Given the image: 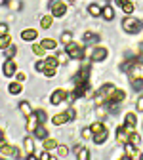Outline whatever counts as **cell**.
<instances>
[{
    "mask_svg": "<svg viewBox=\"0 0 143 160\" xmlns=\"http://www.w3.org/2000/svg\"><path fill=\"white\" fill-rule=\"evenodd\" d=\"M130 82H132V88L135 92H141L143 90V80H130Z\"/></svg>",
    "mask_w": 143,
    "mask_h": 160,
    "instance_id": "obj_42",
    "label": "cell"
},
{
    "mask_svg": "<svg viewBox=\"0 0 143 160\" xmlns=\"http://www.w3.org/2000/svg\"><path fill=\"white\" fill-rule=\"evenodd\" d=\"M128 137H130V132H128L124 126H118V128H116V141H118L120 145L128 143Z\"/></svg>",
    "mask_w": 143,
    "mask_h": 160,
    "instance_id": "obj_12",
    "label": "cell"
},
{
    "mask_svg": "<svg viewBox=\"0 0 143 160\" xmlns=\"http://www.w3.org/2000/svg\"><path fill=\"white\" fill-rule=\"evenodd\" d=\"M141 52H143V44H141Z\"/></svg>",
    "mask_w": 143,
    "mask_h": 160,
    "instance_id": "obj_56",
    "label": "cell"
},
{
    "mask_svg": "<svg viewBox=\"0 0 143 160\" xmlns=\"http://www.w3.org/2000/svg\"><path fill=\"white\" fill-rule=\"evenodd\" d=\"M115 2H116L118 6H122V4H124V0H115Z\"/></svg>",
    "mask_w": 143,
    "mask_h": 160,
    "instance_id": "obj_52",
    "label": "cell"
},
{
    "mask_svg": "<svg viewBox=\"0 0 143 160\" xmlns=\"http://www.w3.org/2000/svg\"><path fill=\"white\" fill-rule=\"evenodd\" d=\"M15 78L19 80V82H23V80L27 78V74H25V72H21V71H17V72H15Z\"/></svg>",
    "mask_w": 143,
    "mask_h": 160,
    "instance_id": "obj_47",
    "label": "cell"
},
{
    "mask_svg": "<svg viewBox=\"0 0 143 160\" xmlns=\"http://www.w3.org/2000/svg\"><path fill=\"white\" fill-rule=\"evenodd\" d=\"M128 143H132V145L139 147V145H141V135H139L137 132H132V133H130V137H128Z\"/></svg>",
    "mask_w": 143,
    "mask_h": 160,
    "instance_id": "obj_28",
    "label": "cell"
},
{
    "mask_svg": "<svg viewBox=\"0 0 143 160\" xmlns=\"http://www.w3.org/2000/svg\"><path fill=\"white\" fill-rule=\"evenodd\" d=\"M61 42H63V44H65V46H67V44H69V42H73V34H71V32H69V31H65V32H63V34H61Z\"/></svg>",
    "mask_w": 143,
    "mask_h": 160,
    "instance_id": "obj_41",
    "label": "cell"
},
{
    "mask_svg": "<svg viewBox=\"0 0 143 160\" xmlns=\"http://www.w3.org/2000/svg\"><path fill=\"white\" fill-rule=\"evenodd\" d=\"M135 109H137L139 112H143V95H139V97H137V101H135Z\"/></svg>",
    "mask_w": 143,
    "mask_h": 160,
    "instance_id": "obj_46",
    "label": "cell"
},
{
    "mask_svg": "<svg viewBox=\"0 0 143 160\" xmlns=\"http://www.w3.org/2000/svg\"><path fill=\"white\" fill-rule=\"evenodd\" d=\"M82 42H84V44H97V42H99V34L88 31V32H84V36H82Z\"/></svg>",
    "mask_w": 143,
    "mask_h": 160,
    "instance_id": "obj_16",
    "label": "cell"
},
{
    "mask_svg": "<svg viewBox=\"0 0 143 160\" xmlns=\"http://www.w3.org/2000/svg\"><path fill=\"white\" fill-rule=\"evenodd\" d=\"M65 99H67V92H65L63 88H57V90H54L52 95H50V103H52V105H59V103H63Z\"/></svg>",
    "mask_w": 143,
    "mask_h": 160,
    "instance_id": "obj_6",
    "label": "cell"
},
{
    "mask_svg": "<svg viewBox=\"0 0 143 160\" xmlns=\"http://www.w3.org/2000/svg\"><path fill=\"white\" fill-rule=\"evenodd\" d=\"M67 114H69V118H71V120H74V118H76V111H74V109H69V111H67Z\"/></svg>",
    "mask_w": 143,
    "mask_h": 160,
    "instance_id": "obj_48",
    "label": "cell"
},
{
    "mask_svg": "<svg viewBox=\"0 0 143 160\" xmlns=\"http://www.w3.org/2000/svg\"><path fill=\"white\" fill-rule=\"evenodd\" d=\"M46 65H50V67H57V65H59L57 57H55V55H50V57H46Z\"/></svg>",
    "mask_w": 143,
    "mask_h": 160,
    "instance_id": "obj_43",
    "label": "cell"
},
{
    "mask_svg": "<svg viewBox=\"0 0 143 160\" xmlns=\"http://www.w3.org/2000/svg\"><path fill=\"white\" fill-rule=\"evenodd\" d=\"M135 124H137L135 114H134V112H126V116H124V128L132 133V132H134V128H135Z\"/></svg>",
    "mask_w": 143,
    "mask_h": 160,
    "instance_id": "obj_11",
    "label": "cell"
},
{
    "mask_svg": "<svg viewBox=\"0 0 143 160\" xmlns=\"http://www.w3.org/2000/svg\"><path fill=\"white\" fill-rule=\"evenodd\" d=\"M57 145H59V143L55 141V139H50V137H46V139H44V145H42V147H44L46 151H54V149H57Z\"/></svg>",
    "mask_w": 143,
    "mask_h": 160,
    "instance_id": "obj_30",
    "label": "cell"
},
{
    "mask_svg": "<svg viewBox=\"0 0 143 160\" xmlns=\"http://www.w3.org/2000/svg\"><path fill=\"white\" fill-rule=\"evenodd\" d=\"M101 17H103L105 21H113V19H115V10H113L111 4L103 6V10H101Z\"/></svg>",
    "mask_w": 143,
    "mask_h": 160,
    "instance_id": "obj_18",
    "label": "cell"
},
{
    "mask_svg": "<svg viewBox=\"0 0 143 160\" xmlns=\"http://www.w3.org/2000/svg\"><path fill=\"white\" fill-rule=\"evenodd\" d=\"M8 8H10L12 12H17V10L23 8V4L19 2V0H8Z\"/></svg>",
    "mask_w": 143,
    "mask_h": 160,
    "instance_id": "obj_35",
    "label": "cell"
},
{
    "mask_svg": "<svg viewBox=\"0 0 143 160\" xmlns=\"http://www.w3.org/2000/svg\"><path fill=\"white\" fill-rule=\"evenodd\" d=\"M8 92H10L12 95H17V93H21V92H23V84L19 82V80H17V82H12V84L8 86Z\"/></svg>",
    "mask_w": 143,
    "mask_h": 160,
    "instance_id": "obj_25",
    "label": "cell"
},
{
    "mask_svg": "<svg viewBox=\"0 0 143 160\" xmlns=\"http://www.w3.org/2000/svg\"><path fill=\"white\" fill-rule=\"evenodd\" d=\"M2 72H4V76H13L15 72H17V65H15V61L13 59H6L4 61V65H2Z\"/></svg>",
    "mask_w": 143,
    "mask_h": 160,
    "instance_id": "obj_9",
    "label": "cell"
},
{
    "mask_svg": "<svg viewBox=\"0 0 143 160\" xmlns=\"http://www.w3.org/2000/svg\"><path fill=\"white\" fill-rule=\"evenodd\" d=\"M107 2H111V0H107Z\"/></svg>",
    "mask_w": 143,
    "mask_h": 160,
    "instance_id": "obj_58",
    "label": "cell"
},
{
    "mask_svg": "<svg viewBox=\"0 0 143 160\" xmlns=\"http://www.w3.org/2000/svg\"><path fill=\"white\" fill-rule=\"evenodd\" d=\"M120 8H122V10H124V13H126V15H130V13L134 12V4L130 2V0H124V4H122Z\"/></svg>",
    "mask_w": 143,
    "mask_h": 160,
    "instance_id": "obj_36",
    "label": "cell"
},
{
    "mask_svg": "<svg viewBox=\"0 0 143 160\" xmlns=\"http://www.w3.org/2000/svg\"><path fill=\"white\" fill-rule=\"evenodd\" d=\"M122 29H124L128 34H137V32H141V29H143V21H139L137 17L126 15L124 19H122Z\"/></svg>",
    "mask_w": 143,
    "mask_h": 160,
    "instance_id": "obj_1",
    "label": "cell"
},
{
    "mask_svg": "<svg viewBox=\"0 0 143 160\" xmlns=\"http://www.w3.org/2000/svg\"><path fill=\"white\" fill-rule=\"evenodd\" d=\"M139 158H143V152H139Z\"/></svg>",
    "mask_w": 143,
    "mask_h": 160,
    "instance_id": "obj_55",
    "label": "cell"
},
{
    "mask_svg": "<svg viewBox=\"0 0 143 160\" xmlns=\"http://www.w3.org/2000/svg\"><path fill=\"white\" fill-rule=\"evenodd\" d=\"M107 55H109V52H107V48H103V46H95V48L92 50V53H90V57H92V61H94V63L105 61Z\"/></svg>",
    "mask_w": 143,
    "mask_h": 160,
    "instance_id": "obj_4",
    "label": "cell"
},
{
    "mask_svg": "<svg viewBox=\"0 0 143 160\" xmlns=\"http://www.w3.org/2000/svg\"><path fill=\"white\" fill-rule=\"evenodd\" d=\"M130 72V80H143V63H134Z\"/></svg>",
    "mask_w": 143,
    "mask_h": 160,
    "instance_id": "obj_10",
    "label": "cell"
},
{
    "mask_svg": "<svg viewBox=\"0 0 143 160\" xmlns=\"http://www.w3.org/2000/svg\"><path fill=\"white\" fill-rule=\"evenodd\" d=\"M10 44H12V36L8 32L6 34H0V50H6Z\"/></svg>",
    "mask_w": 143,
    "mask_h": 160,
    "instance_id": "obj_26",
    "label": "cell"
},
{
    "mask_svg": "<svg viewBox=\"0 0 143 160\" xmlns=\"http://www.w3.org/2000/svg\"><path fill=\"white\" fill-rule=\"evenodd\" d=\"M124 152H126L130 158H139L137 147H135V145H132V143H124Z\"/></svg>",
    "mask_w": 143,
    "mask_h": 160,
    "instance_id": "obj_22",
    "label": "cell"
},
{
    "mask_svg": "<svg viewBox=\"0 0 143 160\" xmlns=\"http://www.w3.org/2000/svg\"><path fill=\"white\" fill-rule=\"evenodd\" d=\"M44 69H46V59H40V61L34 63V71L36 72H44Z\"/></svg>",
    "mask_w": 143,
    "mask_h": 160,
    "instance_id": "obj_40",
    "label": "cell"
},
{
    "mask_svg": "<svg viewBox=\"0 0 143 160\" xmlns=\"http://www.w3.org/2000/svg\"><path fill=\"white\" fill-rule=\"evenodd\" d=\"M40 158H42V160H50V151H46V149H44V152L40 154Z\"/></svg>",
    "mask_w": 143,
    "mask_h": 160,
    "instance_id": "obj_50",
    "label": "cell"
},
{
    "mask_svg": "<svg viewBox=\"0 0 143 160\" xmlns=\"http://www.w3.org/2000/svg\"><path fill=\"white\" fill-rule=\"evenodd\" d=\"M33 133H34V137H36V139H42V141L48 137V130H46V126H44V124H38V126H36V130H34Z\"/></svg>",
    "mask_w": 143,
    "mask_h": 160,
    "instance_id": "obj_20",
    "label": "cell"
},
{
    "mask_svg": "<svg viewBox=\"0 0 143 160\" xmlns=\"http://www.w3.org/2000/svg\"><path fill=\"white\" fill-rule=\"evenodd\" d=\"M82 137H84V139H90V137H94V133H92V128H82Z\"/></svg>",
    "mask_w": 143,
    "mask_h": 160,
    "instance_id": "obj_45",
    "label": "cell"
},
{
    "mask_svg": "<svg viewBox=\"0 0 143 160\" xmlns=\"http://www.w3.org/2000/svg\"><path fill=\"white\" fill-rule=\"evenodd\" d=\"M4 4H8V0H0V6H4Z\"/></svg>",
    "mask_w": 143,
    "mask_h": 160,
    "instance_id": "obj_54",
    "label": "cell"
},
{
    "mask_svg": "<svg viewBox=\"0 0 143 160\" xmlns=\"http://www.w3.org/2000/svg\"><path fill=\"white\" fill-rule=\"evenodd\" d=\"M107 137H109V130L105 128V130L94 133V143H95V145H103V143L107 141Z\"/></svg>",
    "mask_w": 143,
    "mask_h": 160,
    "instance_id": "obj_15",
    "label": "cell"
},
{
    "mask_svg": "<svg viewBox=\"0 0 143 160\" xmlns=\"http://www.w3.org/2000/svg\"><path fill=\"white\" fill-rule=\"evenodd\" d=\"M36 118H38V122L40 124H46V120H48V114H46V111H42V109H36Z\"/></svg>",
    "mask_w": 143,
    "mask_h": 160,
    "instance_id": "obj_34",
    "label": "cell"
},
{
    "mask_svg": "<svg viewBox=\"0 0 143 160\" xmlns=\"http://www.w3.org/2000/svg\"><path fill=\"white\" fill-rule=\"evenodd\" d=\"M113 92H115V86H113V84H103V86L97 90V95H101V97H103L105 101H107V99L111 97V93H113Z\"/></svg>",
    "mask_w": 143,
    "mask_h": 160,
    "instance_id": "obj_14",
    "label": "cell"
},
{
    "mask_svg": "<svg viewBox=\"0 0 143 160\" xmlns=\"http://www.w3.org/2000/svg\"><path fill=\"white\" fill-rule=\"evenodd\" d=\"M52 23H54V15H44L42 19H40V27L42 29H50Z\"/></svg>",
    "mask_w": 143,
    "mask_h": 160,
    "instance_id": "obj_31",
    "label": "cell"
},
{
    "mask_svg": "<svg viewBox=\"0 0 143 160\" xmlns=\"http://www.w3.org/2000/svg\"><path fill=\"white\" fill-rule=\"evenodd\" d=\"M15 53H17V48H15L13 44H10V46L4 50V55H6V59H13V57H15Z\"/></svg>",
    "mask_w": 143,
    "mask_h": 160,
    "instance_id": "obj_33",
    "label": "cell"
},
{
    "mask_svg": "<svg viewBox=\"0 0 143 160\" xmlns=\"http://www.w3.org/2000/svg\"><path fill=\"white\" fill-rule=\"evenodd\" d=\"M101 10H103V8L97 6V4H90V6H88V13H90L92 17H99V15H101Z\"/></svg>",
    "mask_w": 143,
    "mask_h": 160,
    "instance_id": "obj_29",
    "label": "cell"
},
{
    "mask_svg": "<svg viewBox=\"0 0 143 160\" xmlns=\"http://www.w3.org/2000/svg\"><path fill=\"white\" fill-rule=\"evenodd\" d=\"M38 124H40V122H38V118H36V114L33 112V114L27 118V132H31V133H33V132L36 130V126H38Z\"/></svg>",
    "mask_w": 143,
    "mask_h": 160,
    "instance_id": "obj_21",
    "label": "cell"
},
{
    "mask_svg": "<svg viewBox=\"0 0 143 160\" xmlns=\"http://www.w3.org/2000/svg\"><path fill=\"white\" fill-rule=\"evenodd\" d=\"M40 44H42L46 50H55V48H57V42H55L54 38H44V40H42Z\"/></svg>",
    "mask_w": 143,
    "mask_h": 160,
    "instance_id": "obj_32",
    "label": "cell"
},
{
    "mask_svg": "<svg viewBox=\"0 0 143 160\" xmlns=\"http://www.w3.org/2000/svg\"><path fill=\"white\" fill-rule=\"evenodd\" d=\"M19 111H21V114H23L25 118H29V116L33 114V107H31L29 101H21V103H19Z\"/></svg>",
    "mask_w": 143,
    "mask_h": 160,
    "instance_id": "obj_23",
    "label": "cell"
},
{
    "mask_svg": "<svg viewBox=\"0 0 143 160\" xmlns=\"http://www.w3.org/2000/svg\"><path fill=\"white\" fill-rule=\"evenodd\" d=\"M65 50H67V53L71 55V59H82V57H84V48L80 46V44L69 42V44L65 46Z\"/></svg>",
    "mask_w": 143,
    "mask_h": 160,
    "instance_id": "obj_3",
    "label": "cell"
},
{
    "mask_svg": "<svg viewBox=\"0 0 143 160\" xmlns=\"http://www.w3.org/2000/svg\"><path fill=\"white\" fill-rule=\"evenodd\" d=\"M57 152H59L61 156H67V154H69V149H67L65 145H57Z\"/></svg>",
    "mask_w": 143,
    "mask_h": 160,
    "instance_id": "obj_44",
    "label": "cell"
},
{
    "mask_svg": "<svg viewBox=\"0 0 143 160\" xmlns=\"http://www.w3.org/2000/svg\"><path fill=\"white\" fill-rule=\"evenodd\" d=\"M74 152H76V158H78V160H88V158H90V151H88L86 147H80V145H78V147L74 149Z\"/></svg>",
    "mask_w": 143,
    "mask_h": 160,
    "instance_id": "obj_24",
    "label": "cell"
},
{
    "mask_svg": "<svg viewBox=\"0 0 143 160\" xmlns=\"http://www.w3.org/2000/svg\"><path fill=\"white\" fill-rule=\"evenodd\" d=\"M8 32V25L6 23H0V34H6Z\"/></svg>",
    "mask_w": 143,
    "mask_h": 160,
    "instance_id": "obj_49",
    "label": "cell"
},
{
    "mask_svg": "<svg viewBox=\"0 0 143 160\" xmlns=\"http://www.w3.org/2000/svg\"><path fill=\"white\" fill-rule=\"evenodd\" d=\"M55 72H57V67H50V65H46V69H44V76H46V78L55 76Z\"/></svg>",
    "mask_w": 143,
    "mask_h": 160,
    "instance_id": "obj_38",
    "label": "cell"
},
{
    "mask_svg": "<svg viewBox=\"0 0 143 160\" xmlns=\"http://www.w3.org/2000/svg\"><path fill=\"white\" fill-rule=\"evenodd\" d=\"M48 6H50L54 17H63V15L67 13V4H65V2H61V0H50Z\"/></svg>",
    "mask_w": 143,
    "mask_h": 160,
    "instance_id": "obj_2",
    "label": "cell"
},
{
    "mask_svg": "<svg viewBox=\"0 0 143 160\" xmlns=\"http://www.w3.org/2000/svg\"><path fill=\"white\" fill-rule=\"evenodd\" d=\"M67 122H71L67 111H65V112H59V114H55V116L52 118V124H55V126H63V124H67Z\"/></svg>",
    "mask_w": 143,
    "mask_h": 160,
    "instance_id": "obj_13",
    "label": "cell"
},
{
    "mask_svg": "<svg viewBox=\"0 0 143 160\" xmlns=\"http://www.w3.org/2000/svg\"><path fill=\"white\" fill-rule=\"evenodd\" d=\"M0 139H4V130L0 128Z\"/></svg>",
    "mask_w": 143,
    "mask_h": 160,
    "instance_id": "obj_53",
    "label": "cell"
},
{
    "mask_svg": "<svg viewBox=\"0 0 143 160\" xmlns=\"http://www.w3.org/2000/svg\"><path fill=\"white\" fill-rule=\"evenodd\" d=\"M69 2H74V0H69Z\"/></svg>",
    "mask_w": 143,
    "mask_h": 160,
    "instance_id": "obj_57",
    "label": "cell"
},
{
    "mask_svg": "<svg viewBox=\"0 0 143 160\" xmlns=\"http://www.w3.org/2000/svg\"><path fill=\"white\" fill-rule=\"evenodd\" d=\"M126 99V92L124 90H118V88H115V92L111 93V97L107 99V105H118V103H122Z\"/></svg>",
    "mask_w": 143,
    "mask_h": 160,
    "instance_id": "obj_7",
    "label": "cell"
},
{
    "mask_svg": "<svg viewBox=\"0 0 143 160\" xmlns=\"http://www.w3.org/2000/svg\"><path fill=\"white\" fill-rule=\"evenodd\" d=\"M55 57H57L59 65H67V63H69V59H71V55L67 53V50H65V52H57V55H55Z\"/></svg>",
    "mask_w": 143,
    "mask_h": 160,
    "instance_id": "obj_27",
    "label": "cell"
},
{
    "mask_svg": "<svg viewBox=\"0 0 143 160\" xmlns=\"http://www.w3.org/2000/svg\"><path fill=\"white\" fill-rule=\"evenodd\" d=\"M4 145H6V141H4V139H0V149H2Z\"/></svg>",
    "mask_w": 143,
    "mask_h": 160,
    "instance_id": "obj_51",
    "label": "cell"
},
{
    "mask_svg": "<svg viewBox=\"0 0 143 160\" xmlns=\"http://www.w3.org/2000/svg\"><path fill=\"white\" fill-rule=\"evenodd\" d=\"M0 154H2V156H12V158H19V156H21V151H19L17 147H13V145H4L2 149H0Z\"/></svg>",
    "mask_w": 143,
    "mask_h": 160,
    "instance_id": "obj_8",
    "label": "cell"
},
{
    "mask_svg": "<svg viewBox=\"0 0 143 160\" xmlns=\"http://www.w3.org/2000/svg\"><path fill=\"white\" fill-rule=\"evenodd\" d=\"M90 128H92V133H97V132H101V130H105V124L99 120V122H94Z\"/></svg>",
    "mask_w": 143,
    "mask_h": 160,
    "instance_id": "obj_39",
    "label": "cell"
},
{
    "mask_svg": "<svg viewBox=\"0 0 143 160\" xmlns=\"http://www.w3.org/2000/svg\"><path fill=\"white\" fill-rule=\"evenodd\" d=\"M90 80V67L84 65V67H80L78 72L73 76V84H80V82H88Z\"/></svg>",
    "mask_w": 143,
    "mask_h": 160,
    "instance_id": "obj_5",
    "label": "cell"
},
{
    "mask_svg": "<svg viewBox=\"0 0 143 160\" xmlns=\"http://www.w3.org/2000/svg\"><path fill=\"white\" fill-rule=\"evenodd\" d=\"M44 52H46V48L42 44H33V53L34 55H44Z\"/></svg>",
    "mask_w": 143,
    "mask_h": 160,
    "instance_id": "obj_37",
    "label": "cell"
},
{
    "mask_svg": "<svg viewBox=\"0 0 143 160\" xmlns=\"http://www.w3.org/2000/svg\"><path fill=\"white\" fill-rule=\"evenodd\" d=\"M21 38L27 40V42H33V40L38 38V32H36V29H25V31H21Z\"/></svg>",
    "mask_w": 143,
    "mask_h": 160,
    "instance_id": "obj_17",
    "label": "cell"
},
{
    "mask_svg": "<svg viewBox=\"0 0 143 160\" xmlns=\"http://www.w3.org/2000/svg\"><path fill=\"white\" fill-rule=\"evenodd\" d=\"M23 147H25L27 156H29V154H34V139H33L31 135H27V137L23 139Z\"/></svg>",
    "mask_w": 143,
    "mask_h": 160,
    "instance_id": "obj_19",
    "label": "cell"
}]
</instances>
